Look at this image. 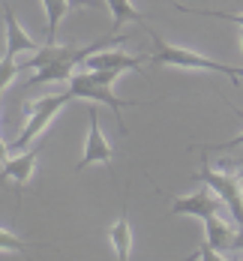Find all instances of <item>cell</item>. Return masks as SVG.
<instances>
[{
  "instance_id": "cell-10",
  "label": "cell",
  "mask_w": 243,
  "mask_h": 261,
  "mask_svg": "<svg viewBox=\"0 0 243 261\" xmlns=\"http://www.w3.org/2000/svg\"><path fill=\"white\" fill-rule=\"evenodd\" d=\"M234 231H237V222L228 225L222 216H207V219H204V240H207L213 249H219L222 255L231 249V243H234Z\"/></svg>"
},
{
  "instance_id": "cell-7",
  "label": "cell",
  "mask_w": 243,
  "mask_h": 261,
  "mask_svg": "<svg viewBox=\"0 0 243 261\" xmlns=\"http://www.w3.org/2000/svg\"><path fill=\"white\" fill-rule=\"evenodd\" d=\"M144 63H150V54H126L120 48H102L93 51L87 60V69H117V72H135Z\"/></svg>"
},
{
  "instance_id": "cell-21",
  "label": "cell",
  "mask_w": 243,
  "mask_h": 261,
  "mask_svg": "<svg viewBox=\"0 0 243 261\" xmlns=\"http://www.w3.org/2000/svg\"><path fill=\"white\" fill-rule=\"evenodd\" d=\"M240 48H243V30H240Z\"/></svg>"
},
{
  "instance_id": "cell-5",
  "label": "cell",
  "mask_w": 243,
  "mask_h": 261,
  "mask_svg": "<svg viewBox=\"0 0 243 261\" xmlns=\"http://www.w3.org/2000/svg\"><path fill=\"white\" fill-rule=\"evenodd\" d=\"M171 213H174V216H195V219L204 222L207 216H222V213H228V207H225V201L216 195L210 186H204L201 192L174 198V201H171Z\"/></svg>"
},
{
  "instance_id": "cell-18",
  "label": "cell",
  "mask_w": 243,
  "mask_h": 261,
  "mask_svg": "<svg viewBox=\"0 0 243 261\" xmlns=\"http://www.w3.org/2000/svg\"><path fill=\"white\" fill-rule=\"evenodd\" d=\"M69 9H108V3L102 0H66Z\"/></svg>"
},
{
  "instance_id": "cell-12",
  "label": "cell",
  "mask_w": 243,
  "mask_h": 261,
  "mask_svg": "<svg viewBox=\"0 0 243 261\" xmlns=\"http://www.w3.org/2000/svg\"><path fill=\"white\" fill-rule=\"evenodd\" d=\"M108 12H111V30H120L126 24H141L144 21V12L135 9L132 0H105Z\"/></svg>"
},
{
  "instance_id": "cell-3",
  "label": "cell",
  "mask_w": 243,
  "mask_h": 261,
  "mask_svg": "<svg viewBox=\"0 0 243 261\" xmlns=\"http://www.w3.org/2000/svg\"><path fill=\"white\" fill-rule=\"evenodd\" d=\"M66 102H72V96H69V90H63V93H51V96H42V99H33V105L27 108V123L24 129L18 132V138L15 141H9V150H21V147H30L33 144V138H39L45 126L54 120V114L63 108Z\"/></svg>"
},
{
  "instance_id": "cell-17",
  "label": "cell",
  "mask_w": 243,
  "mask_h": 261,
  "mask_svg": "<svg viewBox=\"0 0 243 261\" xmlns=\"http://www.w3.org/2000/svg\"><path fill=\"white\" fill-rule=\"evenodd\" d=\"M189 258H204V261H213V258H222V252H219V249H213V246H210V243H207V240H204V246H201V249H195V252H192V255H189Z\"/></svg>"
},
{
  "instance_id": "cell-19",
  "label": "cell",
  "mask_w": 243,
  "mask_h": 261,
  "mask_svg": "<svg viewBox=\"0 0 243 261\" xmlns=\"http://www.w3.org/2000/svg\"><path fill=\"white\" fill-rule=\"evenodd\" d=\"M231 249L243 252V225H237V231H234V243H231Z\"/></svg>"
},
{
  "instance_id": "cell-20",
  "label": "cell",
  "mask_w": 243,
  "mask_h": 261,
  "mask_svg": "<svg viewBox=\"0 0 243 261\" xmlns=\"http://www.w3.org/2000/svg\"><path fill=\"white\" fill-rule=\"evenodd\" d=\"M6 162H9V144L0 141V165H6Z\"/></svg>"
},
{
  "instance_id": "cell-13",
  "label": "cell",
  "mask_w": 243,
  "mask_h": 261,
  "mask_svg": "<svg viewBox=\"0 0 243 261\" xmlns=\"http://www.w3.org/2000/svg\"><path fill=\"white\" fill-rule=\"evenodd\" d=\"M177 12H186V15H201V18H219V21H228V24H237L243 30V12H228V9H198V6H186V3H177V0H168Z\"/></svg>"
},
{
  "instance_id": "cell-8",
  "label": "cell",
  "mask_w": 243,
  "mask_h": 261,
  "mask_svg": "<svg viewBox=\"0 0 243 261\" xmlns=\"http://www.w3.org/2000/svg\"><path fill=\"white\" fill-rule=\"evenodd\" d=\"M3 24H6V54L9 57H18L21 51H39L42 48L33 36H27V30L18 24V18H15V12L9 6L3 9Z\"/></svg>"
},
{
  "instance_id": "cell-2",
  "label": "cell",
  "mask_w": 243,
  "mask_h": 261,
  "mask_svg": "<svg viewBox=\"0 0 243 261\" xmlns=\"http://www.w3.org/2000/svg\"><path fill=\"white\" fill-rule=\"evenodd\" d=\"M150 39H153V54H150V63L156 66H174V69H201V72H219V75H228V79L237 81L243 79V66H231V63H219L207 54L189 51V48H180V45H171L165 42L153 27H147Z\"/></svg>"
},
{
  "instance_id": "cell-16",
  "label": "cell",
  "mask_w": 243,
  "mask_h": 261,
  "mask_svg": "<svg viewBox=\"0 0 243 261\" xmlns=\"http://www.w3.org/2000/svg\"><path fill=\"white\" fill-rule=\"evenodd\" d=\"M234 147H243V132L234 135V138H228V141H222V144H201L198 150L207 153V150H234Z\"/></svg>"
},
{
  "instance_id": "cell-9",
  "label": "cell",
  "mask_w": 243,
  "mask_h": 261,
  "mask_svg": "<svg viewBox=\"0 0 243 261\" xmlns=\"http://www.w3.org/2000/svg\"><path fill=\"white\" fill-rule=\"evenodd\" d=\"M36 159H39V153H36V150H27V153H21V156L9 159V162L3 165L0 183L12 180V183H15V189H18V198H21L27 180H30V177H33V171H36Z\"/></svg>"
},
{
  "instance_id": "cell-14",
  "label": "cell",
  "mask_w": 243,
  "mask_h": 261,
  "mask_svg": "<svg viewBox=\"0 0 243 261\" xmlns=\"http://www.w3.org/2000/svg\"><path fill=\"white\" fill-rule=\"evenodd\" d=\"M42 6H45V18H48V24H45V42H54L57 24H60V18L66 15L69 3H66V0H42Z\"/></svg>"
},
{
  "instance_id": "cell-4",
  "label": "cell",
  "mask_w": 243,
  "mask_h": 261,
  "mask_svg": "<svg viewBox=\"0 0 243 261\" xmlns=\"http://www.w3.org/2000/svg\"><path fill=\"white\" fill-rule=\"evenodd\" d=\"M192 180L204 183V186H210L216 195L225 201V207H228V216L243 225V180L237 174H231V171H213L207 162H201V168L192 174Z\"/></svg>"
},
{
  "instance_id": "cell-1",
  "label": "cell",
  "mask_w": 243,
  "mask_h": 261,
  "mask_svg": "<svg viewBox=\"0 0 243 261\" xmlns=\"http://www.w3.org/2000/svg\"><path fill=\"white\" fill-rule=\"evenodd\" d=\"M123 72L117 69H84V72H75L69 79V96L72 99H90V102H102L114 111V120L120 132H126V123H123V105H141V102H126L120 96H114V81L120 79Z\"/></svg>"
},
{
  "instance_id": "cell-22",
  "label": "cell",
  "mask_w": 243,
  "mask_h": 261,
  "mask_svg": "<svg viewBox=\"0 0 243 261\" xmlns=\"http://www.w3.org/2000/svg\"><path fill=\"white\" fill-rule=\"evenodd\" d=\"M0 99H3V87H0Z\"/></svg>"
},
{
  "instance_id": "cell-6",
  "label": "cell",
  "mask_w": 243,
  "mask_h": 261,
  "mask_svg": "<svg viewBox=\"0 0 243 261\" xmlns=\"http://www.w3.org/2000/svg\"><path fill=\"white\" fill-rule=\"evenodd\" d=\"M87 120H90V132H87L84 153H81V159L75 162V171L87 168V165H93V162L111 165V159H114V150H111V144L105 141L102 129H99V114H96V108H87Z\"/></svg>"
},
{
  "instance_id": "cell-15",
  "label": "cell",
  "mask_w": 243,
  "mask_h": 261,
  "mask_svg": "<svg viewBox=\"0 0 243 261\" xmlns=\"http://www.w3.org/2000/svg\"><path fill=\"white\" fill-rule=\"evenodd\" d=\"M33 246H42V243H30L24 237L12 234L6 228H0V252H30Z\"/></svg>"
},
{
  "instance_id": "cell-11",
  "label": "cell",
  "mask_w": 243,
  "mask_h": 261,
  "mask_svg": "<svg viewBox=\"0 0 243 261\" xmlns=\"http://www.w3.org/2000/svg\"><path fill=\"white\" fill-rule=\"evenodd\" d=\"M108 240H111V246H114V255L120 261H126L132 255V228H129V216H126V210L120 213V219L108 228Z\"/></svg>"
}]
</instances>
